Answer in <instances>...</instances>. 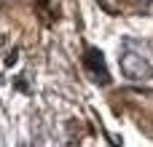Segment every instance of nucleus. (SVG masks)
<instances>
[{"label": "nucleus", "mask_w": 153, "mask_h": 147, "mask_svg": "<svg viewBox=\"0 0 153 147\" xmlns=\"http://www.w3.org/2000/svg\"><path fill=\"white\" fill-rule=\"evenodd\" d=\"M83 70L91 78V83H97V86H108L110 83V72L105 67V56H102L100 48H86L83 51Z\"/></svg>", "instance_id": "1"}, {"label": "nucleus", "mask_w": 153, "mask_h": 147, "mask_svg": "<svg viewBox=\"0 0 153 147\" xmlns=\"http://www.w3.org/2000/svg\"><path fill=\"white\" fill-rule=\"evenodd\" d=\"M121 72H124L129 80H148L153 75V67H151V62H148L145 56H140V54H134V51H126V54L121 56Z\"/></svg>", "instance_id": "2"}]
</instances>
